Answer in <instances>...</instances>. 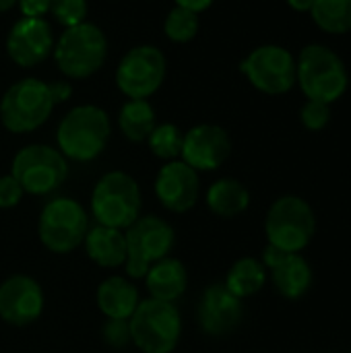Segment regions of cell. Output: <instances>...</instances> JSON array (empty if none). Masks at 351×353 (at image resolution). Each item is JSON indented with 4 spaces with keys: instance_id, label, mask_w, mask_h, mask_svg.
<instances>
[{
    "instance_id": "6da1fadb",
    "label": "cell",
    "mask_w": 351,
    "mask_h": 353,
    "mask_svg": "<svg viewBox=\"0 0 351 353\" xmlns=\"http://www.w3.org/2000/svg\"><path fill=\"white\" fill-rule=\"evenodd\" d=\"M296 83L308 99L331 105L348 91L350 72L337 52L323 43H310L296 60Z\"/></svg>"
},
{
    "instance_id": "7a4b0ae2",
    "label": "cell",
    "mask_w": 351,
    "mask_h": 353,
    "mask_svg": "<svg viewBox=\"0 0 351 353\" xmlns=\"http://www.w3.org/2000/svg\"><path fill=\"white\" fill-rule=\"evenodd\" d=\"M112 124L108 114L97 105L72 108L56 130L58 151L72 161L87 163L101 155L108 145Z\"/></svg>"
},
{
    "instance_id": "3957f363",
    "label": "cell",
    "mask_w": 351,
    "mask_h": 353,
    "mask_svg": "<svg viewBox=\"0 0 351 353\" xmlns=\"http://www.w3.org/2000/svg\"><path fill=\"white\" fill-rule=\"evenodd\" d=\"M141 188L126 172L103 174L91 192V213L97 225L128 230L141 215Z\"/></svg>"
},
{
    "instance_id": "277c9868",
    "label": "cell",
    "mask_w": 351,
    "mask_h": 353,
    "mask_svg": "<svg viewBox=\"0 0 351 353\" xmlns=\"http://www.w3.org/2000/svg\"><path fill=\"white\" fill-rule=\"evenodd\" d=\"M130 341L143 353H172L182 337V316L176 304L143 300L128 319Z\"/></svg>"
},
{
    "instance_id": "5b68a950",
    "label": "cell",
    "mask_w": 351,
    "mask_h": 353,
    "mask_svg": "<svg viewBox=\"0 0 351 353\" xmlns=\"http://www.w3.org/2000/svg\"><path fill=\"white\" fill-rule=\"evenodd\" d=\"M317 215L308 201L296 194L277 199L265 217V234L271 246L285 252H302L314 238Z\"/></svg>"
},
{
    "instance_id": "8992f818",
    "label": "cell",
    "mask_w": 351,
    "mask_h": 353,
    "mask_svg": "<svg viewBox=\"0 0 351 353\" xmlns=\"http://www.w3.org/2000/svg\"><path fill=\"white\" fill-rule=\"evenodd\" d=\"M108 56V39L93 23L68 27L54 46V60L66 79H89Z\"/></svg>"
},
{
    "instance_id": "52a82bcc",
    "label": "cell",
    "mask_w": 351,
    "mask_h": 353,
    "mask_svg": "<svg viewBox=\"0 0 351 353\" xmlns=\"http://www.w3.org/2000/svg\"><path fill=\"white\" fill-rule=\"evenodd\" d=\"M52 110L54 101L48 83L29 77L8 87L0 101V120L8 132L27 134L46 124Z\"/></svg>"
},
{
    "instance_id": "ba28073f",
    "label": "cell",
    "mask_w": 351,
    "mask_h": 353,
    "mask_svg": "<svg viewBox=\"0 0 351 353\" xmlns=\"http://www.w3.org/2000/svg\"><path fill=\"white\" fill-rule=\"evenodd\" d=\"M89 230V215L83 205L68 196H58L46 203L39 213L37 234L41 244L54 254L77 250Z\"/></svg>"
},
{
    "instance_id": "9c48e42d",
    "label": "cell",
    "mask_w": 351,
    "mask_h": 353,
    "mask_svg": "<svg viewBox=\"0 0 351 353\" xmlns=\"http://www.w3.org/2000/svg\"><path fill=\"white\" fill-rule=\"evenodd\" d=\"M126 238V275L130 279H143L149 267L166 259L174 244L176 232L161 217H139L124 234Z\"/></svg>"
},
{
    "instance_id": "30bf717a",
    "label": "cell",
    "mask_w": 351,
    "mask_h": 353,
    "mask_svg": "<svg viewBox=\"0 0 351 353\" xmlns=\"http://www.w3.org/2000/svg\"><path fill=\"white\" fill-rule=\"evenodd\" d=\"M10 176L21 184L23 192L43 196L64 184L68 163L58 149L48 145H27L14 155Z\"/></svg>"
},
{
    "instance_id": "8fae6325",
    "label": "cell",
    "mask_w": 351,
    "mask_h": 353,
    "mask_svg": "<svg viewBox=\"0 0 351 353\" xmlns=\"http://www.w3.org/2000/svg\"><path fill=\"white\" fill-rule=\"evenodd\" d=\"M252 87L269 95L288 93L296 85V58L290 50L267 43L252 50L240 64Z\"/></svg>"
},
{
    "instance_id": "7c38bea8",
    "label": "cell",
    "mask_w": 351,
    "mask_h": 353,
    "mask_svg": "<svg viewBox=\"0 0 351 353\" xmlns=\"http://www.w3.org/2000/svg\"><path fill=\"white\" fill-rule=\"evenodd\" d=\"M163 77V52L155 46H137L120 60L116 70V85L130 99H147L161 87Z\"/></svg>"
},
{
    "instance_id": "4fadbf2b",
    "label": "cell",
    "mask_w": 351,
    "mask_h": 353,
    "mask_svg": "<svg viewBox=\"0 0 351 353\" xmlns=\"http://www.w3.org/2000/svg\"><path fill=\"white\" fill-rule=\"evenodd\" d=\"M43 290L29 275H12L0 285V319L10 327L33 325L43 312Z\"/></svg>"
},
{
    "instance_id": "5bb4252c",
    "label": "cell",
    "mask_w": 351,
    "mask_h": 353,
    "mask_svg": "<svg viewBox=\"0 0 351 353\" xmlns=\"http://www.w3.org/2000/svg\"><path fill=\"white\" fill-rule=\"evenodd\" d=\"M232 153V139L217 124H199L184 134L182 161L197 172H213L221 168Z\"/></svg>"
},
{
    "instance_id": "9a60e30c",
    "label": "cell",
    "mask_w": 351,
    "mask_h": 353,
    "mask_svg": "<svg viewBox=\"0 0 351 353\" xmlns=\"http://www.w3.org/2000/svg\"><path fill=\"white\" fill-rule=\"evenodd\" d=\"M242 319V300L228 292L223 283H213L203 292L197 306V321L203 333L211 337H225L240 327Z\"/></svg>"
},
{
    "instance_id": "2e32d148",
    "label": "cell",
    "mask_w": 351,
    "mask_h": 353,
    "mask_svg": "<svg viewBox=\"0 0 351 353\" xmlns=\"http://www.w3.org/2000/svg\"><path fill=\"white\" fill-rule=\"evenodd\" d=\"M54 50V33L46 19L23 17L17 21L6 37V52L10 60L23 68L41 64Z\"/></svg>"
},
{
    "instance_id": "e0dca14e",
    "label": "cell",
    "mask_w": 351,
    "mask_h": 353,
    "mask_svg": "<svg viewBox=\"0 0 351 353\" xmlns=\"http://www.w3.org/2000/svg\"><path fill=\"white\" fill-rule=\"evenodd\" d=\"M201 194L199 172L182 159L168 161L155 178V196L172 213L190 211Z\"/></svg>"
},
{
    "instance_id": "ac0fdd59",
    "label": "cell",
    "mask_w": 351,
    "mask_h": 353,
    "mask_svg": "<svg viewBox=\"0 0 351 353\" xmlns=\"http://www.w3.org/2000/svg\"><path fill=\"white\" fill-rule=\"evenodd\" d=\"M261 263L269 269L277 294L285 300H300L312 288V267L300 252H285L267 244Z\"/></svg>"
},
{
    "instance_id": "d6986e66",
    "label": "cell",
    "mask_w": 351,
    "mask_h": 353,
    "mask_svg": "<svg viewBox=\"0 0 351 353\" xmlns=\"http://www.w3.org/2000/svg\"><path fill=\"white\" fill-rule=\"evenodd\" d=\"M145 288L153 300L161 302H178L188 285V273L182 261L174 256H166L157 263H153L147 271Z\"/></svg>"
},
{
    "instance_id": "ffe728a7",
    "label": "cell",
    "mask_w": 351,
    "mask_h": 353,
    "mask_svg": "<svg viewBox=\"0 0 351 353\" xmlns=\"http://www.w3.org/2000/svg\"><path fill=\"white\" fill-rule=\"evenodd\" d=\"M95 302L106 319L128 321L137 310V306L141 304V298H139V290L126 277L112 275L99 283Z\"/></svg>"
},
{
    "instance_id": "44dd1931",
    "label": "cell",
    "mask_w": 351,
    "mask_h": 353,
    "mask_svg": "<svg viewBox=\"0 0 351 353\" xmlns=\"http://www.w3.org/2000/svg\"><path fill=\"white\" fill-rule=\"evenodd\" d=\"M85 254L101 269H118L126 263V238L122 230L95 225L85 234Z\"/></svg>"
},
{
    "instance_id": "7402d4cb",
    "label": "cell",
    "mask_w": 351,
    "mask_h": 353,
    "mask_svg": "<svg viewBox=\"0 0 351 353\" xmlns=\"http://www.w3.org/2000/svg\"><path fill=\"white\" fill-rule=\"evenodd\" d=\"M205 201H207V207L211 209V213H215L217 217L230 219L248 209L250 192L240 180L221 178L209 186Z\"/></svg>"
},
{
    "instance_id": "603a6c76",
    "label": "cell",
    "mask_w": 351,
    "mask_h": 353,
    "mask_svg": "<svg viewBox=\"0 0 351 353\" xmlns=\"http://www.w3.org/2000/svg\"><path fill=\"white\" fill-rule=\"evenodd\" d=\"M265 283H267V267L259 259L244 256L232 265L223 285L236 298L244 300V298H252L254 294H259L265 288Z\"/></svg>"
},
{
    "instance_id": "cb8c5ba5",
    "label": "cell",
    "mask_w": 351,
    "mask_h": 353,
    "mask_svg": "<svg viewBox=\"0 0 351 353\" xmlns=\"http://www.w3.org/2000/svg\"><path fill=\"white\" fill-rule=\"evenodd\" d=\"M118 126L128 141H147L153 128L157 126L153 105L147 99H128L118 114Z\"/></svg>"
},
{
    "instance_id": "d4e9b609",
    "label": "cell",
    "mask_w": 351,
    "mask_h": 353,
    "mask_svg": "<svg viewBox=\"0 0 351 353\" xmlns=\"http://www.w3.org/2000/svg\"><path fill=\"white\" fill-rule=\"evenodd\" d=\"M310 14L327 33L341 35L351 31V0H314Z\"/></svg>"
},
{
    "instance_id": "484cf974",
    "label": "cell",
    "mask_w": 351,
    "mask_h": 353,
    "mask_svg": "<svg viewBox=\"0 0 351 353\" xmlns=\"http://www.w3.org/2000/svg\"><path fill=\"white\" fill-rule=\"evenodd\" d=\"M147 143H149V149L155 157L166 159V161H174L182 153L184 132L176 124H159L153 128Z\"/></svg>"
},
{
    "instance_id": "4316f807",
    "label": "cell",
    "mask_w": 351,
    "mask_h": 353,
    "mask_svg": "<svg viewBox=\"0 0 351 353\" xmlns=\"http://www.w3.org/2000/svg\"><path fill=\"white\" fill-rule=\"evenodd\" d=\"M163 31L176 43L190 41L199 31V14L192 12V10L176 6V8L170 10L168 19L163 23Z\"/></svg>"
},
{
    "instance_id": "83f0119b",
    "label": "cell",
    "mask_w": 351,
    "mask_h": 353,
    "mask_svg": "<svg viewBox=\"0 0 351 353\" xmlns=\"http://www.w3.org/2000/svg\"><path fill=\"white\" fill-rule=\"evenodd\" d=\"M50 10L62 27H74L85 23L87 0H52Z\"/></svg>"
},
{
    "instance_id": "f1b7e54d",
    "label": "cell",
    "mask_w": 351,
    "mask_h": 353,
    "mask_svg": "<svg viewBox=\"0 0 351 353\" xmlns=\"http://www.w3.org/2000/svg\"><path fill=\"white\" fill-rule=\"evenodd\" d=\"M300 120L304 124V128L308 130H323L329 122H331V105L323 103V101H314L308 99L300 112Z\"/></svg>"
},
{
    "instance_id": "f546056e",
    "label": "cell",
    "mask_w": 351,
    "mask_h": 353,
    "mask_svg": "<svg viewBox=\"0 0 351 353\" xmlns=\"http://www.w3.org/2000/svg\"><path fill=\"white\" fill-rule=\"evenodd\" d=\"M101 337L103 341L114 347V350H124L130 343V329H128V321H116V319H108L106 325L101 327Z\"/></svg>"
},
{
    "instance_id": "4dcf8cb0",
    "label": "cell",
    "mask_w": 351,
    "mask_h": 353,
    "mask_svg": "<svg viewBox=\"0 0 351 353\" xmlns=\"http://www.w3.org/2000/svg\"><path fill=\"white\" fill-rule=\"evenodd\" d=\"M23 188L21 184L10 176H0V209H14L21 199H23Z\"/></svg>"
},
{
    "instance_id": "1f68e13d",
    "label": "cell",
    "mask_w": 351,
    "mask_h": 353,
    "mask_svg": "<svg viewBox=\"0 0 351 353\" xmlns=\"http://www.w3.org/2000/svg\"><path fill=\"white\" fill-rule=\"evenodd\" d=\"M23 17H31V19H43V14L50 12V4L52 0H17Z\"/></svg>"
},
{
    "instance_id": "d6a6232c",
    "label": "cell",
    "mask_w": 351,
    "mask_h": 353,
    "mask_svg": "<svg viewBox=\"0 0 351 353\" xmlns=\"http://www.w3.org/2000/svg\"><path fill=\"white\" fill-rule=\"evenodd\" d=\"M48 87H50V95H52L54 105L66 101L72 93V87L68 81H54V83H48Z\"/></svg>"
},
{
    "instance_id": "836d02e7",
    "label": "cell",
    "mask_w": 351,
    "mask_h": 353,
    "mask_svg": "<svg viewBox=\"0 0 351 353\" xmlns=\"http://www.w3.org/2000/svg\"><path fill=\"white\" fill-rule=\"evenodd\" d=\"M211 4H213V0H176V6L186 8V10H192L197 14L203 12V10H207Z\"/></svg>"
},
{
    "instance_id": "e575fe53",
    "label": "cell",
    "mask_w": 351,
    "mask_h": 353,
    "mask_svg": "<svg viewBox=\"0 0 351 353\" xmlns=\"http://www.w3.org/2000/svg\"><path fill=\"white\" fill-rule=\"evenodd\" d=\"M288 4L298 12H310L314 6V0H288Z\"/></svg>"
},
{
    "instance_id": "d590c367",
    "label": "cell",
    "mask_w": 351,
    "mask_h": 353,
    "mask_svg": "<svg viewBox=\"0 0 351 353\" xmlns=\"http://www.w3.org/2000/svg\"><path fill=\"white\" fill-rule=\"evenodd\" d=\"M14 4H17V0H0V12H4V10H10Z\"/></svg>"
}]
</instances>
